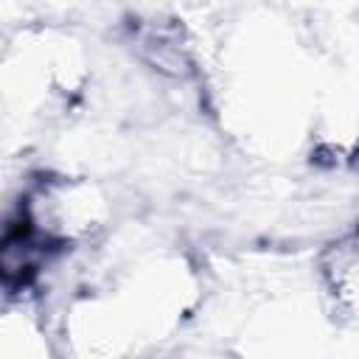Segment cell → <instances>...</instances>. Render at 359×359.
Masks as SVG:
<instances>
[{
  "label": "cell",
  "instance_id": "cell-1",
  "mask_svg": "<svg viewBox=\"0 0 359 359\" xmlns=\"http://www.w3.org/2000/svg\"><path fill=\"white\" fill-rule=\"evenodd\" d=\"M320 266H323L328 292L337 297V306L345 309V314H353L356 311V266H359L353 233L331 244Z\"/></svg>",
  "mask_w": 359,
  "mask_h": 359
}]
</instances>
